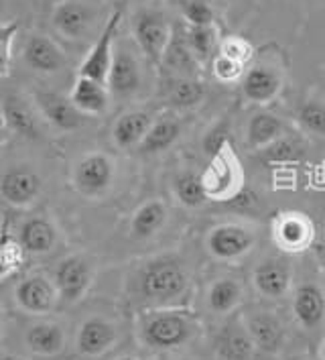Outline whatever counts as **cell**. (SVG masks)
<instances>
[{
    "label": "cell",
    "mask_w": 325,
    "mask_h": 360,
    "mask_svg": "<svg viewBox=\"0 0 325 360\" xmlns=\"http://www.w3.org/2000/svg\"><path fill=\"white\" fill-rule=\"evenodd\" d=\"M321 354H324V360H325V338H324V344H321Z\"/></svg>",
    "instance_id": "obj_47"
},
{
    "label": "cell",
    "mask_w": 325,
    "mask_h": 360,
    "mask_svg": "<svg viewBox=\"0 0 325 360\" xmlns=\"http://www.w3.org/2000/svg\"><path fill=\"white\" fill-rule=\"evenodd\" d=\"M25 248L20 247L19 236L13 230L11 218H4L0 224V281L17 275L25 263Z\"/></svg>",
    "instance_id": "obj_29"
},
{
    "label": "cell",
    "mask_w": 325,
    "mask_h": 360,
    "mask_svg": "<svg viewBox=\"0 0 325 360\" xmlns=\"http://www.w3.org/2000/svg\"><path fill=\"white\" fill-rule=\"evenodd\" d=\"M218 29L215 25L208 27H190L185 29V41L192 49L193 57L197 59L199 65L213 61V57L218 56Z\"/></svg>",
    "instance_id": "obj_33"
},
{
    "label": "cell",
    "mask_w": 325,
    "mask_h": 360,
    "mask_svg": "<svg viewBox=\"0 0 325 360\" xmlns=\"http://www.w3.org/2000/svg\"><path fill=\"white\" fill-rule=\"evenodd\" d=\"M59 291L53 279L33 273L22 277L15 287V304L29 316H49L59 305Z\"/></svg>",
    "instance_id": "obj_8"
},
{
    "label": "cell",
    "mask_w": 325,
    "mask_h": 360,
    "mask_svg": "<svg viewBox=\"0 0 325 360\" xmlns=\"http://www.w3.org/2000/svg\"><path fill=\"white\" fill-rule=\"evenodd\" d=\"M41 190V177L27 167L8 169L0 175V195L15 208H29L35 204Z\"/></svg>",
    "instance_id": "obj_18"
},
{
    "label": "cell",
    "mask_w": 325,
    "mask_h": 360,
    "mask_svg": "<svg viewBox=\"0 0 325 360\" xmlns=\"http://www.w3.org/2000/svg\"><path fill=\"white\" fill-rule=\"evenodd\" d=\"M177 360H193V359H177Z\"/></svg>",
    "instance_id": "obj_49"
},
{
    "label": "cell",
    "mask_w": 325,
    "mask_h": 360,
    "mask_svg": "<svg viewBox=\"0 0 325 360\" xmlns=\"http://www.w3.org/2000/svg\"><path fill=\"white\" fill-rule=\"evenodd\" d=\"M181 134V120L173 114H163L154 118L147 136L142 139L138 151L145 155H154V153L167 151L175 145V141Z\"/></svg>",
    "instance_id": "obj_28"
},
{
    "label": "cell",
    "mask_w": 325,
    "mask_h": 360,
    "mask_svg": "<svg viewBox=\"0 0 325 360\" xmlns=\"http://www.w3.org/2000/svg\"><path fill=\"white\" fill-rule=\"evenodd\" d=\"M161 63L177 77H197L199 63L193 57L192 49L185 41V33L181 35L177 27H173L171 41L167 45V51H165Z\"/></svg>",
    "instance_id": "obj_27"
},
{
    "label": "cell",
    "mask_w": 325,
    "mask_h": 360,
    "mask_svg": "<svg viewBox=\"0 0 325 360\" xmlns=\"http://www.w3.org/2000/svg\"><path fill=\"white\" fill-rule=\"evenodd\" d=\"M303 147L291 139L281 136L279 141H274L272 145H268L267 149H263V157H267V161L272 163H285V161H295L301 157Z\"/></svg>",
    "instance_id": "obj_40"
},
{
    "label": "cell",
    "mask_w": 325,
    "mask_h": 360,
    "mask_svg": "<svg viewBox=\"0 0 325 360\" xmlns=\"http://www.w3.org/2000/svg\"><path fill=\"white\" fill-rule=\"evenodd\" d=\"M133 35L136 47L151 63L159 65L171 41L173 27L167 17L157 8H142L134 15Z\"/></svg>",
    "instance_id": "obj_4"
},
{
    "label": "cell",
    "mask_w": 325,
    "mask_h": 360,
    "mask_svg": "<svg viewBox=\"0 0 325 360\" xmlns=\"http://www.w3.org/2000/svg\"><path fill=\"white\" fill-rule=\"evenodd\" d=\"M116 360H138V359H134V356H120V359H116Z\"/></svg>",
    "instance_id": "obj_46"
},
{
    "label": "cell",
    "mask_w": 325,
    "mask_h": 360,
    "mask_svg": "<svg viewBox=\"0 0 325 360\" xmlns=\"http://www.w3.org/2000/svg\"><path fill=\"white\" fill-rule=\"evenodd\" d=\"M19 35V22H4L0 25V79L11 72L13 61V45Z\"/></svg>",
    "instance_id": "obj_39"
},
{
    "label": "cell",
    "mask_w": 325,
    "mask_h": 360,
    "mask_svg": "<svg viewBox=\"0 0 325 360\" xmlns=\"http://www.w3.org/2000/svg\"><path fill=\"white\" fill-rule=\"evenodd\" d=\"M295 320L305 330H315L325 320V293L315 283H301L293 295Z\"/></svg>",
    "instance_id": "obj_24"
},
{
    "label": "cell",
    "mask_w": 325,
    "mask_h": 360,
    "mask_svg": "<svg viewBox=\"0 0 325 360\" xmlns=\"http://www.w3.org/2000/svg\"><path fill=\"white\" fill-rule=\"evenodd\" d=\"M124 19V2L116 4L114 11L110 13L108 20L104 22L100 35L94 41V45L90 47V51L86 53L79 70H77V76L92 77L98 79L102 84L108 82V74H110V65H112V59H114V43L118 37V31H120V22Z\"/></svg>",
    "instance_id": "obj_3"
},
{
    "label": "cell",
    "mask_w": 325,
    "mask_h": 360,
    "mask_svg": "<svg viewBox=\"0 0 325 360\" xmlns=\"http://www.w3.org/2000/svg\"><path fill=\"white\" fill-rule=\"evenodd\" d=\"M17 236L27 255H47L58 243V230L47 216L27 218L20 224Z\"/></svg>",
    "instance_id": "obj_25"
},
{
    "label": "cell",
    "mask_w": 325,
    "mask_h": 360,
    "mask_svg": "<svg viewBox=\"0 0 325 360\" xmlns=\"http://www.w3.org/2000/svg\"><path fill=\"white\" fill-rule=\"evenodd\" d=\"M218 53H222V56L232 57V59H236V61H240V63H248V59L252 57V47H250V43L246 39L242 37H228L222 41V45H220V51Z\"/></svg>",
    "instance_id": "obj_42"
},
{
    "label": "cell",
    "mask_w": 325,
    "mask_h": 360,
    "mask_svg": "<svg viewBox=\"0 0 325 360\" xmlns=\"http://www.w3.org/2000/svg\"><path fill=\"white\" fill-rule=\"evenodd\" d=\"M167 214H169V210L161 200H151V202L142 204L134 212L133 220H131V232L134 238L147 240V238L154 236L167 222Z\"/></svg>",
    "instance_id": "obj_30"
},
{
    "label": "cell",
    "mask_w": 325,
    "mask_h": 360,
    "mask_svg": "<svg viewBox=\"0 0 325 360\" xmlns=\"http://www.w3.org/2000/svg\"><path fill=\"white\" fill-rule=\"evenodd\" d=\"M0 360H27V359L17 356V354H4V356H0Z\"/></svg>",
    "instance_id": "obj_44"
},
{
    "label": "cell",
    "mask_w": 325,
    "mask_h": 360,
    "mask_svg": "<svg viewBox=\"0 0 325 360\" xmlns=\"http://www.w3.org/2000/svg\"><path fill=\"white\" fill-rule=\"evenodd\" d=\"M195 318L177 307L142 309L136 318V336L151 350H175L192 340Z\"/></svg>",
    "instance_id": "obj_2"
},
{
    "label": "cell",
    "mask_w": 325,
    "mask_h": 360,
    "mask_svg": "<svg viewBox=\"0 0 325 360\" xmlns=\"http://www.w3.org/2000/svg\"><path fill=\"white\" fill-rule=\"evenodd\" d=\"M0 116L4 129L22 139H37L41 133V116L33 100L25 98L19 92H8L0 98Z\"/></svg>",
    "instance_id": "obj_11"
},
{
    "label": "cell",
    "mask_w": 325,
    "mask_h": 360,
    "mask_svg": "<svg viewBox=\"0 0 325 360\" xmlns=\"http://www.w3.org/2000/svg\"><path fill=\"white\" fill-rule=\"evenodd\" d=\"M181 17L190 27H208L215 25V11L210 0H173Z\"/></svg>",
    "instance_id": "obj_36"
},
{
    "label": "cell",
    "mask_w": 325,
    "mask_h": 360,
    "mask_svg": "<svg viewBox=\"0 0 325 360\" xmlns=\"http://www.w3.org/2000/svg\"><path fill=\"white\" fill-rule=\"evenodd\" d=\"M118 342V328L102 316H90L79 323L76 336L77 352L86 359H98L110 352Z\"/></svg>",
    "instance_id": "obj_12"
},
{
    "label": "cell",
    "mask_w": 325,
    "mask_h": 360,
    "mask_svg": "<svg viewBox=\"0 0 325 360\" xmlns=\"http://www.w3.org/2000/svg\"><path fill=\"white\" fill-rule=\"evenodd\" d=\"M206 302L211 314L218 316L232 314L242 302V285L232 277H220L210 285Z\"/></svg>",
    "instance_id": "obj_31"
},
{
    "label": "cell",
    "mask_w": 325,
    "mask_h": 360,
    "mask_svg": "<svg viewBox=\"0 0 325 360\" xmlns=\"http://www.w3.org/2000/svg\"><path fill=\"white\" fill-rule=\"evenodd\" d=\"M250 336L256 344V350L265 354H277L285 346V326L281 318L268 309H254L244 318Z\"/></svg>",
    "instance_id": "obj_17"
},
{
    "label": "cell",
    "mask_w": 325,
    "mask_h": 360,
    "mask_svg": "<svg viewBox=\"0 0 325 360\" xmlns=\"http://www.w3.org/2000/svg\"><path fill=\"white\" fill-rule=\"evenodd\" d=\"M106 84H108L110 94L116 98H131L140 90V84H142L140 63L126 45L116 47Z\"/></svg>",
    "instance_id": "obj_15"
},
{
    "label": "cell",
    "mask_w": 325,
    "mask_h": 360,
    "mask_svg": "<svg viewBox=\"0 0 325 360\" xmlns=\"http://www.w3.org/2000/svg\"><path fill=\"white\" fill-rule=\"evenodd\" d=\"M154 116L147 110H128L120 114V118L112 127V141L120 149H134L140 147L142 139L147 136Z\"/></svg>",
    "instance_id": "obj_26"
},
{
    "label": "cell",
    "mask_w": 325,
    "mask_h": 360,
    "mask_svg": "<svg viewBox=\"0 0 325 360\" xmlns=\"http://www.w3.org/2000/svg\"><path fill=\"white\" fill-rule=\"evenodd\" d=\"M94 22V11L90 4L81 0H61L51 13V25L61 37L77 39L86 37Z\"/></svg>",
    "instance_id": "obj_16"
},
{
    "label": "cell",
    "mask_w": 325,
    "mask_h": 360,
    "mask_svg": "<svg viewBox=\"0 0 325 360\" xmlns=\"http://www.w3.org/2000/svg\"><path fill=\"white\" fill-rule=\"evenodd\" d=\"M213 346L222 360H250L256 352V344L250 336L244 318H232L224 323Z\"/></svg>",
    "instance_id": "obj_19"
},
{
    "label": "cell",
    "mask_w": 325,
    "mask_h": 360,
    "mask_svg": "<svg viewBox=\"0 0 325 360\" xmlns=\"http://www.w3.org/2000/svg\"><path fill=\"white\" fill-rule=\"evenodd\" d=\"M110 96L112 94L108 90V84H102L92 77L77 76L69 92V100L84 116H100L108 110Z\"/></svg>",
    "instance_id": "obj_22"
},
{
    "label": "cell",
    "mask_w": 325,
    "mask_h": 360,
    "mask_svg": "<svg viewBox=\"0 0 325 360\" xmlns=\"http://www.w3.org/2000/svg\"><path fill=\"white\" fill-rule=\"evenodd\" d=\"M22 59L37 74H58L65 68L67 57L51 37L43 33H31L22 43Z\"/></svg>",
    "instance_id": "obj_13"
},
{
    "label": "cell",
    "mask_w": 325,
    "mask_h": 360,
    "mask_svg": "<svg viewBox=\"0 0 325 360\" xmlns=\"http://www.w3.org/2000/svg\"><path fill=\"white\" fill-rule=\"evenodd\" d=\"M190 287V273L185 263L175 255H159L134 269L128 277V297L136 304L169 307Z\"/></svg>",
    "instance_id": "obj_1"
},
{
    "label": "cell",
    "mask_w": 325,
    "mask_h": 360,
    "mask_svg": "<svg viewBox=\"0 0 325 360\" xmlns=\"http://www.w3.org/2000/svg\"><path fill=\"white\" fill-rule=\"evenodd\" d=\"M204 96L206 86L197 77H177L169 90V104L179 110H187L197 106L204 100Z\"/></svg>",
    "instance_id": "obj_35"
},
{
    "label": "cell",
    "mask_w": 325,
    "mask_h": 360,
    "mask_svg": "<svg viewBox=\"0 0 325 360\" xmlns=\"http://www.w3.org/2000/svg\"><path fill=\"white\" fill-rule=\"evenodd\" d=\"M67 342V334L63 326L55 320L41 318L37 322L29 323L25 330V344L35 356H58L63 352Z\"/></svg>",
    "instance_id": "obj_21"
},
{
    "label": "cell",
    "mask_w": 325,
    "mask_h": 360,
    "mask_svg": "<svg viewBox=\"0 0 325 360\" xmlns=\"http://www.w3.org/2000/svg\"><path fill=\"white\" fill-rule=\"evenodd\" d=\"M226 147H230V122L226 118L218 120L211 127L208 133L201 139V149L208 157H215L218 153H222Z\"/></svg>",
    "instance_id": "obj_38"
},
{
    "label": "cell",
    "mask_w": 325,
    "mask_h": 360,
    "mask_svg": "<svg viewBox=\"0 0 325 360\" xmlns=\"http://www.w3.org/2000/svg\"><path fill=\"white\" fill-rule=\"evenodd\" d=\"M53 283L63 304H77L86 297L94 281V265L84 255H69L61 259L53 271Z\"/></svg>",
    "instance_id": "obj_7"
},
{
    "label": "cell",
    "mask_w": 325,
    "mask_h": 360,
    "mask_svg": "<svg viewBox=\"0 0 325 360\" xmlns=\"http://www.w3.org/2000/svg\"><path fill=\"white\" fill-rule=\"evenodd\" d=\"M211 72H213V76L218 77L220 82H224V84H232V82H238V79L242 82V77H244V63L218 53V56L213 57V61H211Z\"/></svg>",
    "instance_id": "obj_41"
},
{
    "label": "cell",
    "mask_w": 325,
    "mask_h": 360,
    "mask_svg": "<svg viewBox=\"0 0 325 360\" xmlns=\"http://www.w3.org/2000/svg\"><path fill=\"white\" fill-rule=\"evenodd\" d=\"M297 120L307 133L325 136V104L319 100H307L297 110Z\"/></svg>",
    "instance_id": "obj_37"
},
{
    "label": "cell",
    "mask_w": 325,
    "mask_h": 360,
    "mask_svg": "<svg viewBox=\"0 0 325 360\" xmlns=\"http://www.w3.org/2000/svg\"><path fill=\"white\" fill-rule=\"evenodd\" d=\"M272 236L285 252H303L313 247V226L303 214L287 212L274 220Z\"/></svg>",
    "instance_id": "obj_20"
},
{
    "label": "cell",
    "mask_w": 325,
    "mask_h": 360,
    "mask_svg": "<svg viewBox=\"0 0 325 360\" xmlns=\"http://www.w3.org/2000/svg\"><path fill=\"white\" fill-rule=\"evenodd\" d=\"M114 163L104 153H88L77 159L72 171V184L84 198L96 200L110 190L114 181Z\"/></svg>",
    "instance_id": "obj_6"
},
{
    "label": "cell",
    "mask_w": 325,
    "mask_h": 360,
    "mask_svg": "<svg viewBox=\"0 0 325 360\" xmlns=\"http://www.w3.org/2000/svg\"><path fill=\"white\" fill-rule=\"evenodd\" d=\"M201 179L206 186L208 200L228 202L232 198H236L244 181V173H242L236 153L226 147L224 151L211 157L210 167L201 175Z\"/></svg>",
    "instance_id": "obj_5"
},
{
    "label": "cell",
    "mask_w": 325,
    "mask_h": 360,
    "mask_svg": "<svg viewBox=\"0 0 325 360\" xmlns=\"http://www.w3.org/2000/svg\"><path fill=\"white\" fill-rule=\"evenodd\" d=\"M291 265L281 257H267L252 271V283L267 300H283L291 291Z\"/></svg>",
    "instance_id": "obj_14"
},
{
    "label": "cell",
    "mask_w": 325,
    "mask_h": 360,
    "mask_svg": "<svg viewBox=\"0 0 325 360\" xmlns=\"http://www.w3.org/2000/svg\"><path fill=\"white\" fill-rule=\"evenodd\" d=\"M2 322H4V305L0 302V326H2Z\"/></svg>",
    "instance_id": "obj_45"
},
{
    "label": "cell",
    "mask_w": 325,
    "mask_h": 360,
    "mask_svg": "<svg viewBox=\"0 0 325 360\" xmlns=\"http://www.w3.org/2000/svg\"><path fill=\"white\" fill-rule=\"evenodd\" d=\"M285 134V124L270 112H256L248 122L246 141L252 149H267L274 141H279Z\"/></svg>",
    "instance_id": "obj_32"
},
{
    "label": "cell",
    "mask_w": 325,
    "mask_h": 360,
    "mask_svg": "<svg viewBox=\"0 0 325 360\" xmlns=\"http://www.w3.org/2000/svg\"><path fill=\"white\" fill-rule=\"evenodd\" d=\"M173 191H175V198L179 200V204H183L185 208H199L208 200L204 179L193 171L179 173L173 181Z\"/></svg>",
    "instance_id": "obj_34"
},
{
    "label": "cell",
    "mask_w": 325,
    "mask_h": 360,
    "mask_svg": "<svg viewBox=\"0 0 325 360\" xmlns=\"http://www.w3.org/2000/svg\"><path fill=\"white\" fill-rule=\"evenodd\" d=\"M283 88V77L268 65H254L242 77V94L254 104L272 102Z\"/></svg>",
    "instance_id": "obj_23"
},
{
    "label": "cell",
    "mask_w": 325,
    "mask_h": 360,
    "mask_svg": "<svg viewBox=\"0 0 325 360\" xmlns=\"http://www.w3.org/2000/svg\"><path fill=\"white\" fill-rule=\"evenodd\" d=\"M313 247H315V259H317L319 266L325 271V245H313Z\"/></svg>",
    "instance_id": "obj_43"
},
{
    "label": "cell",
    "mask_w": 325,
    "mask_h": 360,
    "mask_svg": "<svg viewBox=\"0 0 325 360\" xmlns=\"http://www.w3.org/2000/svg\"><path fill=\"white\" fill-rule=\"evenodd\" d=\"M4 129V122H2V116H0V131Z\"/></svg>",
    "instance_id": "obj_48"
},
{
    "label": "cell",
    "mask_w": 325,
    "mask_h": 360,
    "mask_svg": "<svg viewBox=\"0 0 325 360\" xmlns=\"http://www.w3.org/2000/svg\"><path fill=\"white\" fill-rule=\"evenodd\" d=\"M256 245V232L242 224H220L208 234V250L213 259L234 263Z\"/></svg>",
    "instance_id": "obj_9"
},
{
    "label": "cell",
    "mask_w": 325,
    "mask_h": 360,
    "mask_svg": "<svg viewBox=\"0 0 325 360\" xmlns=\"http://www.w3.org/2000/svg\"><path fill=\"white\" fill-rule=\"evenodd\" d=\"M31 100L39 116L61 133H72L84 124V114L74 106L69 96L59 94L55 90L37 88Z\"/></svg>",
    "instance_id": "obj_10"
}]
</instances>
